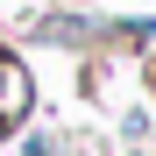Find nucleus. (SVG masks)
I'll return each mask as SVG.
<instances>
[{"label": "nucleus", "instance_id": "20e7f679", "mask_svg": "<svg viewBox=\"0 0 156 156\" xmlns=\"http://www.w3.org/2000/svg\"><path fill=\"white\" fill-rule=\"evenodd\" d=\"M0 142H7V128H0Z\"/></svg>", "mask_w": 156, "mask_h": 156}, {"label": "nucleus", "instance_id": "7ed1b4c3", "mask_svg": "<svg viewBox=\"0 0 156 156\" xmlns=\"http://www.w3.org/2000/svg\"><path fill=\"white\" fill-rule=\"evenodd\" d=\"M149 85H156V57H149Z\"/></svg>", "mask_w": 156, "mask_h": 156}, {"label": "nucleus", "instance_id": "f257e3e1", "mask_svg": "<svg viewBox=\"0 0 156 156\" xmlns=\"http://www.w3.org/2000/svg\"><path fill=\"white\" fill-rule=\"evenodd\" d=\"M29 114H36V71L21 50L0 43V128H21Z\"/></svg>", "mask_w": 156, "mask_h": 156}, {"label": "nucleus", "instance_id": "f03ea898", "mask_svg": "<svg viewBox=\"0 0 156 156\" xmlns=\"http://www.w3.org/2000/svg\"><path fill=\"white\" fill-rule=\"evenodd\" d=\"M114 50H128V57H156V14H135V21H114L107 29Z\"/></svg>", "mask_w": 156, "mask_h": 156}]
</instances>
